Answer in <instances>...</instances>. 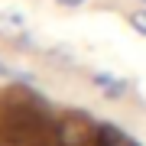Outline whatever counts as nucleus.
Listing matches in <instances>:
<instances>
[{
  "mask_svg": "<svg viewBox=\"0 0 146 146\" xmlns=\"http://www.w3.org/2000/svg\"><path fill=\"white\" fill-rule=\"evenodd\" d=\"M98 133L81 114H65L55 123V143L58 146H94Z\"/></svg>",
  "mask_w": 146,
  "mask_h": 146,
  "instance_id": "f257e3e1",
  "label": "nucleus"
},
{
  "mask_svg": "<svg viewBox=\"0 0 146 146\" xmlns=\"http://www.w3.org/2000/svg\"><path fill=\"white\" fill-rule=\"evenodd\" d=\"M0 39H10V42L26 39V20L20 10H0Z\"/></svg>",
  "mask_w": 146,
  "mask_h": 146,
  "instance_id": "f03ea898",
  "label": "nucleus"
},
{
  "mask_svg": "<svg viewBox=\"0 0 146 146\" xmlns=\"http://www.w3.org/2000/svg\"><path fill=\"white\" fill-rule=\"evenodd\" d=\"M94 88L104 94V98H123V94H127V81L117 78V75L101 72V75H94Z\"/></svg>",
  "mask_w": 146,
  "mask_h": 146,
  "instance_id": "7ed1b4c3",
  "label": "nucleus"
},
{
  "mask_svg": "<svg viewBox=\"0 0 146 146\" xmlns=\"http://www.w3.org/2000/svg\"><path fill=\"white\" fill-rule=\"evenodd\" d=\"M98 143L101 146H140V143H133L130 136L120 130V127H110V123L98 130Z\"/></svg>",
  "mask_w": 146,
  "mask_h": 146,
  "instance_id": "20e7f679",
  "label": "nucleus"
},
{
  "mask_svg": "<svg viewBox=\"0 0 146 146\" xmlns=\"http://www.w3.org/2000/svg\"><path fill=\"white\" fill-rule=\"evenodd\" d=\"M127 23H130L140 36H146V7H143V10H133L130 16H127Z\"/></svg>",
  "mask_w": 146,
  "mask_h": 146,
  "instance_id": "39448f33",
  "label": "nucleus"
},
{
  "mask_svg": "<svg viewBox=\"0 0 146 146\" xmlns=\"http://www.w3.org/2000/svg\"><path fill=\"white\" fill-rule=\"evenodd\" d=\"M55 3H58V7H68V10H75V7H81L84 0H55Z\"/></svg>",
  "mask_w": 146,
  "mask_h": 146,
  "instance_id": "423d86ee",
  "label": "nucleus"
},
{
  "mask_svg": "<svg viewBox=\"0 0 146 146\" xmlns=\"http://www.w3.org/2000/svg\"><path fill=\"white\" fill-rule=\"evenodd\" d=\"M143 3H146V0H143Z\"/></svg>",
  "mask_w": 146,
  "mask_h": 146,
  "instance_id": "0eeeda50",
  "label": "nucleus"
}]
</instances>
